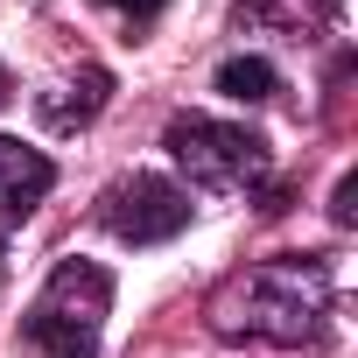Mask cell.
Wrapping results in <instances>:
<instances>
[{
    "label": "cell",
    "instance_id": "1",
    "mask_svg": "<svg viewBox=\"0 0 358 358\" xmlns=\"http://www.w3.org/2000/svg\"><path fill=\"white\" fill-rule=\"evenodd\" d=\"M323 316H330V267L309 260V253H281V260H260V267L232 274L204 309V323L225 344H239V337H253V344H316Z\"/></svg>",
    "mask_w": 358,
    "mask_h": 358
},
{
    "label": "cell",
    "instance_id": "2",
    "mask_svg": "<svg viewBox=\"0 0 358 358\" xmlns=\"http://www.w3.org/2000/svg\"><path fill=\"white\" fill-rule=\"evenodd\" d=\"M106 316H113V274L99 260H57L43 295L22 316V337L43 358H99Z\"/></svg>",
    "mask_w": 358,
    "mask_h": 358
},
{
    "label": "cell",
    "instance_id": "7",
    "mask_svg": "<svg viewBox=\"0 0 358 358\" xmlns=\"http://www.w3.org/2000/svg\"><path fill=\"white\" fill-rule=\"evenodd\" d=\"M211 85H218L225 99H239V106H267V99L281 92V71H274L267 57H225Z\"/></svg>",
    "mask_w": 358,
    "mask_h": 358
},
{
    "label": "cell",
    "instance_id": "9",
    "mask_svg": "<svg viewBox=\"0 0 358 358\" xmlns=\"http://www.w3.org/2000/svg\"><path fill=\"white\" fill-rule=\"evenodd\" d=\"M113 8L134 15V22H155V15H162V0H113Z\"/></svg>",
    "mask_w": 358,
    "mask_h": 358
},
{
    "label": "cell",
    "instance_id": "3",
    "mask_svg": "<svg viewBox=\"0 0 358 358\" xmlns=\"http://www.w3.org/2000/svg\"><path fill=\"white\" fill-rule=\"evenodd\" d=\"M162 148L176 155V169L190 176V183L204 190H260L267 183V141L253 127H232V120H204V113H183V120H169Z\"/></svg>",
    "mask_w": 358,
    "mask_h": 358
},
{
    "label": "cell",
    "instance_id": "6",
    "mask_svg": "<svg viewBox=\"0 0 358 358\" xmlns=\"http://www.w3.org/2000/svg\"><path fill=\"white\" fill-rule=\"evenodd\" d=\"M106 92H113V78H106L99 64H85L78 78H64V85H50V92H36V113H43V127H57V134H71V127H85V120H99V106H106Z\"/></svg>",
    "mask_w": 358,
    "mask_h": 358
},
{
    "label": "cell",
    "instance_id": "8",
    "mask_svg": "<svg viewBox=\"0 0 358 358\" xmlns=\"http://www.w3.org/2000/svg\"><path fill=\"white\" fill-rule=\"evenodd\" d=\"M351 197H358V176L344 169V176H337V190H330V218H337V225H351V218H358V204H351Z\"/></svg>",
    "mask_w": 358,
    "mask_h": 358
},
{
    "label": "cell",
    "instance_id": "4",
    "mask_svg": "<svg viewBox=\"0 0 358 358\" xmlns=\"http://www.w3.org/2000/svg\"><path fill=\"white\" fill-rule=\"evenodd\" d=\"M190 190H176L169 176H148V169H134V176H120V183L99 197V225L120 239V246H162V239H176L190 225Z\"/></svg>",
    "mask_w": 358,
    "mask_h": 358
},
{
    "label": "cell",
    "instance_id": "10",
    "mask_svg": "<svg viewBox=\"0 0 358 358\" xmlns=\"http://www.w3.org/2000/svg\"><path fill=\"white\" fill-rule=\"evenodd\" d=\"M0 99H8V71H0Z\"/></svg>",
    "mask_w": 358,
    "mask_h": 358
},
{
    "label": "cell",
    "instance_id": "5",
    "mask_svg": "<svg viewBox=\"0 0 358 358\" xmlns=\"http://www.w3.org/2000/svg\"><path fill=\"white\" fill-rule=\"evenodd\" d=\"M50 190H57V162L15 134H0V225H22Z\"/></svg>",
    "mask_w": 358,
    "mask_h": 358
}]
</instances>
